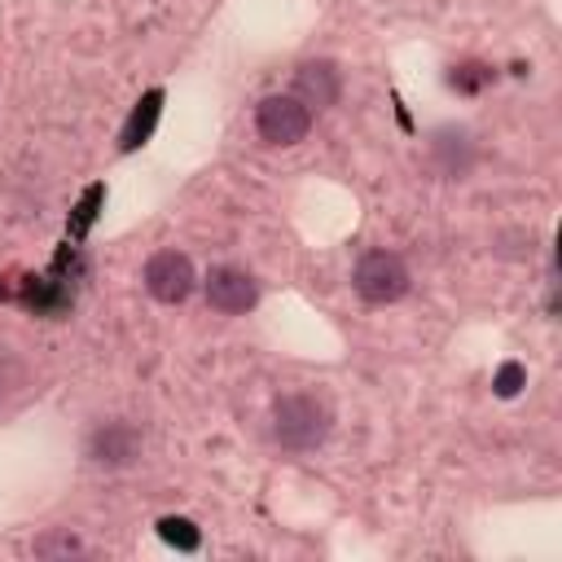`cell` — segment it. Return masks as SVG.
Segmentation results:
<instances>
[{"label":"cell","instance_id":"obj_1","mask_svg":"<svg viewBox=\"0 0 562 562\" xmlns=\"http://www.w3.org/2000/svg\"><path fill=\"white\" fill-rule=\"evenodd\" d=\"M334 430V408L312 395V391H290V395H277L272 404V439L285 448V452H312L329 439Z\"/></svg>","mask_w":562,"mask_h":562},{"label":"cell","instance_id":"obj_2","mask_svg":"<svg viewBox=\"0 0 562 562\" xmlns=\"http://www.w3.org/2000/svg\"><path fill=\"white\" fill-rule=\"evenodd\" d=\"M351 285L364 303L373 307H386V303H400L413 285V272L404 263V255L395 250H364L356 259V272H351Z\"/></svg>","mask_w":562,"mask_h":562},{"label":"cell","instance_id":"obj_3","mask_svg":"<svg viewBox=\"0 0 562 562\" xmlns=\"http://www.w3.org/2000/svg\"><path fill=\"white\" fill-rule=\"evenodd\" d=\"M312 127V110L294 92H272L255 110V132L263 145H299Z\"/></svg>","mask_w":562,"mask_h":562},{"label":"cell","instance_id":"obj_4","mask_svg":"<svg viewBox=\"0 0 562 562\" xmlns=\"http://www.w3.org/2000/svg\"><path fill=\"white\" fill-rule=\"evenodd\" d=\"M140 281H145L149 299H158V303L171 307V303H184V299L193 294L198 272H193V259H189L184 250H154V255L145 259Z\"/></svg>","mask_w":562,"mask_h":562},{"label":"cell","instance_id":"obj_5","mask_svg":"<svg viewBox=\"0 0 562 562\" xmlns=\"http://www.w3.org/2000/svg\"><path fill=\"white\" fill-rule=\"evenodd\" d=\"M140 457V430L127 417H110L88 435V461L101 470H127Z\"/></svg>","mask_w":562,"mask_h":562},{"label":"cell","instance_id":"obj_6","mask_svg":"<svg viewBox=\"0 0 562 562\" xmlns=\"http://www.w3.org/2000/svg\"><path fill=\"white\" fill-rule=\"evenodd\" d=\"M290 92H294L307 110H329V105H338V97H342V70H338V61H329V57H307V61H299Z\"/></svg>","mask_w":562,"mask_h":562},{"label":"cell","instance_id":"obj_7","mask_svg":"<svg viewBox=\"0 0 562 562\" xmlns=\"http://www.w3.org/2000/svg\"><path fill=\"white\" fill-rule=\"evenodd\" d=\"M206 303L215 307V312H224V316H241V312H250L255 303H259V281L246 272V268H211V277H206Z\"/></svg>","mask_w":562,"mask_h":562},{"label":"cell","instance_id":"obj_8","mask_svg":"<svg viewBox=\"0 0 562 562\" xmlns=\"http://www.w3.org/2000/svg\"><path fill=\"white\" fill-rule=\"evenodd\" d=\"M158 114H162V88L140 92V101L132 105V114H127V123H123V132H119V154H136V149L154 136Z\"/></svg>","mask_w":562,"mask_h":562},{"label":"cell","instance_id":"obj_9","mask_svg":"<svg viewBox=\"0 0 562 562\" xmlns=\"http://www.w3.org/2000/svg\"><path fill=\"white\" fill-rule=\"evenodd\" d=\"M430 158H435V167H439V176H452V180H461L465 171H470V162H474V149H470V136L465 132H435V140H430Z\"/></svg>","mask_w":562,"mask_h":562},{"label":"cell","instance_id":"obj_10","mask_svg":"<svg viewBox=\"0 0 562 562\" xmlns=\"http://www.w3.org/2000/svg\"><path fill=\"white\" fill-rule=\"evenodd\" d=\"M492 79H496V70H492L487 61H457V66L448 70V88H457V92H465V97L483 92Z\"/></svg>","mask_w":562,"mask_h":562},{"label":"cell","instance_id":"obj_11","mask_svg":"<svg viewBox=\"0 0 562 562\" xmlns=\"http://www.w3.org/2000/svg\"><path fill=\"white\" fill-rule=\"evenodd\" d=\"M31 553L35 558H70V553H83V540L70 527H48L44 536H35Z\"/></svg>","mask_w":562,"mask_h":562},{"label":"cell","instance_id":"obj_12","mask_svg":"<svg viewBox=\"0 0 562 562\" xmlns=\"http://www.w3.org/2000/svg\"><path fill=\"white\" fill-rule=\"evenodd\" d=\"M158 536L167 540V544H176V549H184V553H193L198 544H202V531L189 522V518H176V514H167V518H158Z\"/></svg>","mask_w":562,"mask_h":562},{"label":"cell","instance_id":"obj_13","mask_svg":"<svg viewBox=\"0 0 562 562\" xmlns=\"http://www.w3.org/2000/svg\"><path fill=\"white\" fill-rule=\"evenodd\" d=\"M101 202H105V184H88L83 198H79V206H75V215H70V237H83L92 228Z\"/></svg>","mask_w":562,"mask_h":562},{"label":"cell","instance_id":"obj_14","mask_svg":"<svg viewBox=\"0 0 562 562\" xmlns=\"http://www.w3.org/2000/svg\"><path fill=\"white\" fill-rule=\"evenodd\" d=\"M522 386H527V369H522L518 360H505V364L496 369V378H492V391H496L501 400H514Z\"/></svg>","mask_w":562,"mask_h":562}]
</instances>
